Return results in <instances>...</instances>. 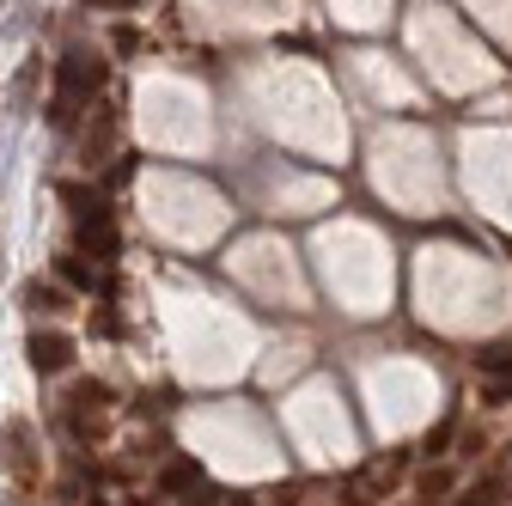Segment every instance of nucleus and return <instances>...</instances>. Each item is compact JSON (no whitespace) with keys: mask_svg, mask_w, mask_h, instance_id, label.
<instances>
[{"mask_svg":"<svg viewBox=\"0 0 512 506\" xmlns=\"http://www.w3.org/2000/svg\"><path fill=\"white\" fill-rule=\"evenodd\" d=\"M104 86V55H86V49H68L55 61V98H49V122L55 129H74L80 104Z\"/></svg>","mask_w":512,"mask_h":506,"instance_id":"nucleus-1","label":"nucleus"},{"mask_svg":"<svg viewBox=\"0 0 512 506\" xmlns=\"http://www.w3.org/2000/svg\"><path fill=\"white\" fill-rule=\"evenodd\" d=\"M0 464H7V476H13V488L25 500L43 488V452H37L31 421H7V427H0Z\"/></svg>","mask_w":512,"mask_h":506,"instance_id":"nucleus-2","label":"nucleus"},{"mask_svg":"<svg viewBox=\"0 0 512 506\" xmlns=\"http://www.w3.org/2000/svg\"><path fill=\"white\" fill-rule=\"evenodd\" d=\"M25 354H31L37 372H68V366H74V342L61 336V330H37V336L25 342Z\"/></svg>","mask_w":512,"mask_h":506,"instance_id":"nucleus-3","label":"nucleus"},{"mask_svg":"<svg viewBox=\"0 0 512 506\" xmlns=\"http://www.w3.org/2000/svg\"><path fill=\"white\" fill-rule=\"evenodd\" d=\"M116 129H122V116L116 110H98V122H86V135H80V159L86 165H104L110 147H116Z\"/></svg>","mask_w":512,"mask_h":506,"instance_id":"nucleus-4","label":"nucleus"},{"mask_svg":"<svg viewBox=\"0 0 512 506\" xmlns=\"http://www.w3.org/2000/svg\"><path fill=\"white\" fill-rule=\"evenodd\" d=\"M74 238H80V250H98V263L116 257V226H110V214L104 220H74Z\"/></svg>","mask_w":512,"mask_h":506,"instance_id":"nucleus-5","label":"nucleus"},{"mask_svg":"<svg viewBox=\"0 0 512 506\" xmlns=\"http://www.w3.org/2000/svg\"><path fill=\"white\" fill-rule=\"evenodd\" d=\"M25 311H37V318H61V311H68V293H61L55 281H25Z\"/></svg>","mask_w":512,"mask_h":506,"instance_id":"nucleus-6","label":"nucleus"},{"mask_svg":"<svg viewBox=\"0 0 512 506\" xmlns=\"http://www.w3.org/2000/svg\"><path fill=\"white\" fill-rule=\"evenodd\" d=\"M68 409H74V421H98L104 409H110V385H98V378H80V385H74V397H68Z\"/></svg>","mask_w":512,"mask_h":506,"instance_id":"nucleus-7","label":"nucleus"},{"mask_svg":"<svg viewBox=\"0 0 512 506\" xmlns=\"http://www.w3.org/2000/svg\"><path fill=\"white\" fill-rule=\"evenodd\" d=\"M61 202L74 208V220H104V196L86 183H61Z\"/></svg>","mask_w":512,"mask_h":506,"instance_id":"nucleus-8","label":"nucleus"},{"mask_svg":"<svg viewBox=\"0 0 512 506\" xmlns=\"http://www.w3.org/2000/svg\"><path fill=\"white\" fill-rule=\"evenodd\" d=\"M506 494H512V482H506V476H482L458 506H506Z\"/></svg>","mask_w":512,"mask_h":506,"instance_id":"nucleus-9","label":"nucleus"},{"mask_svg":"<svg viewBox=\"0 0 512 506\" xmlns=\"http://www.w3.org/2000/svg\"><path fill=\"white\" fill-rule=\"evenodd\" d=\"M165 488H171V494H202V488H208V482H202V464H171V470H165Z\"/></svg>","mask_w":512,"mask_h":506,"instance_id":"nucleus-10","label":"nucleus"},{"mask_svg":"<svg viewBox=\"0 0 512 506\" xmlns=\"http://www.w3.org/2000/svg\"><path fill=\"white\" fill-rule=\"evenodd\" d=\"M37 80H43V61H25V68H19V80H13V104H19V110H31V98H37Z\"/></svg>","mask_w":512,"mask_h":506,"instance_id":"nucleus-11","label":"nucleus"},{"mask_svg":"<svg viewBox=\"0 0 512 506\" xmlns=\"http://www.w3.org/2000/svg\"><path fill=\"white\" fill-rule=\"evenodd\" d=\"M415 488H421V500L433 506L439 494H452V470H421V482H415Z\"/></svg>","mask_w":512,"mask_h":506,"instance_id":"nucleus-12","label":"nucleus"},{"mask_svg":"<svg viewBox=\"0 0 512 506\" xmlns=\"http://www.w3.org/2000/svg\"><path fill=\"white\" fill-rule=\"evenodd\" d=\"M61 281H74V287H86V293H92V287H104V281H98L86 263H74V257H61Z\"/></svg>","mask_w":512,"mask_h":506,"instance_id":"nucleus-13","label":"nucleus"},{"mask_svg":"<svg viewBox=\"0 0 512 506\" xmlns=\"http://www.w3.org/2000/svg\"><path fill=\"white\" fill-rule=\"evenodd\" d=\"M452 433H458V415H445V421L421 439V452H427V458H433V452H445V439H452Z\"/></svg>","mask_w":512,"mask_h":506,"instance_id":"nucleus-14","label":"nucleus"},{"mask_svg":"<svg viewBox=\"0 0 512 506\" xmlns=\"http://www.w3.org/2000/svg\"><path fill=\"white\" fill-rule=\"evenodd\" d=\"M482 403H512V372L506 378H482Z\"/></svg>","mask_w":512,"mask_h":506,"instance_id":"nucleus-15","label":"nucleus"},{"mask_svg":"<svg viewBox=\"0 0 512 506\" xmlns=\"http://www.w3.org/2000/svg\"><path fill=\"white\" fill-rule=\"evenodd\" d=\"M128 506H159V500H141V494H135V500H128Z\"/></svg>","mask_w":512,"mask_h":506,"instance_id":"nucleus-16","label":"nucleus"},{"mask_svg":"<svg viewBox=\"0 0 512 506\" xmlns=\"http://www.w3.org/2000/svg\"><path fill=\"white\" fill-rule=\"evenodd\" d=\"M92 506H110V500H92Z\"/></svg>","mask_w":512,"mask_h":506,"instance_id":"nucleus-17","label":"nucleus"}]
</instances>
